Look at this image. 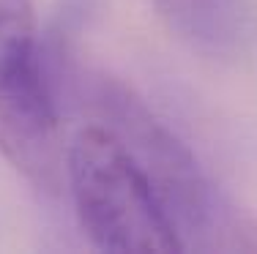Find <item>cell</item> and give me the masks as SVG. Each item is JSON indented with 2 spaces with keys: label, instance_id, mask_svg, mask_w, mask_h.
Listing matches in <instances>:
<instances>
[{
  "label": "cell",
  "instance_id": "1",
  "mask_svg": "<svg viewBox=\"0 0 257 254\" xmlns=\"http://www.w3.org/2000/svg\"><path fill=\"white\" fill-rule=\"evenodd\" d=\"M96 123L112 131L145 172L181 251H257V219L219 191L189 145L132 85L96 71L74 80Z\"/></svg>",
  "mask_w": 257,
  "mask_h": 254
},
{
  "label": "cell",
  "instance_id": "2",
  "mask_svg": "<svg viewBox=\"0 0 257 254\" xmlns=\"http://www.w3.org/2000/svg\"><path fill=\"white\" fill-rule=\"evenodd\" d=\"M66 180L79 227L101 251L173 254L181 243L145 172L120 140L93 123L66 148Z\"/></svg>",
  "mask_w": 257,
  "mask_h": 254
},
{
  "label": "cell",
  "instance_id": "3",
  "mask_svg": "<svg viewBox=\"0 0 257 254\" xmlns=\"http://www.w3.org/2000/svg\"><path fill=\"white\" fill-rule=\"evenodd\" d=\"M0 153L44 191H55L66 175L33 0H0Z\"/></svg>",
  "mask_w": 257,
  "mask_h": 254
},
{
  "label": "cell",
  "instance_id": "4",
  "mask_svg": "<svg viewBox=\"0 0 257 254\" xmlns=\"http://www.w3.org/2000/svg\"><path fill=\"white\" fill-rule=\"evenodd\" d=\"M170 33L213 60L238 58L252 41L246 0H151Z\"/></svg>",
  "mask_w": 257,
  "mask_h": 254
}]
</instances>
